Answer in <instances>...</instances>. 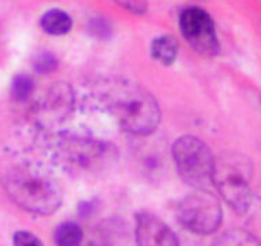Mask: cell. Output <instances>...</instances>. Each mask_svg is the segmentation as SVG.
Instances as JSON below:
<instances>
[{
	"label": "cell",
	"mask_w": 261,
	"mask_h": 246,
	"mask_svg": "<svg viewBox=\"0 0 261 246\" xmlns=\"http://www.w3.org/2000/svg\"><path fill=\"white\" fill-rule=\"evenodd\" d=\"M96 95L105 110L129 134H151L160 124L161 112L157 101L130 81H106Z\"/></svg>",
	"instance_id": "6da1fadb"
},
{
	"label": "cell",
	"mask_w": 261,
	"mask_h": 246,
	"mask_svg": "<svg viewBox=\"0 0 261 246\" xmlns=\"http://www.w3.org/2000/svg\"><path fill=\"white\" fill-rule=\"evenodd\" d=\"M3 186L10 200L35 215H53L62 204L58 180L41 165L23 164L6 175Z\"/></svg>",
	"instance_id": "7a4b0ae2"
},
{
	"label": "cell",
	"mask_w": 261,
	"mask_h": 246,
	"mask_svg": "<svg viewBox=\"0 0 261 246\" xmlns=\"http://www.w3.org/2000/svg\"><path fill=\"white\" fill-rule=\"evenodd\" d=\"M250 164L248 158L227 153L215 160L212 180L224 201L238 213H245L250 206Z\"/></svg>",
	"instance_id": "3957f363"
},
{
	"label": "cell",
	"mask_w": 261,
	"mask_h": 246,
	"mask_svg": "<svg viewBox=\"0 0 261 246\" xmlns=\"http://www.w3.org/2000/svg\"><path fill=\"white\" fill-rule=\"evenodd\" d=\"M55 156L72 175L86 176L99 172L112 158V149L88 136H65L58 142Z\"/></svg>",
	"instance_id": "277c9868"
},
{
	"label": "cell",
	"mask_w": 261,
	"mask_h": 246,
	"mask_svg": "<svg viewBox=\"0 0 261 246\" xmlns=\"http://www.w3.org/2000/svg\"><path fill=\"white\" fill-rule=\"evenodd\" d=\"M172 154L176 169L187 184L203 187L212 180L215 158L201 139L191 135L181 136L173 144Z\"/></svg>",
	"instance_id": "5b68a950"
},
{
	"label": "cell",
	"mask_w": 261,
	"mask_h": 246,
	"mask_svg": "<svg viewBox=\"0 0 261 246\" xmlns=\"http://www.w3.org/2000/svg\"><path fill=\"white\" fill-rule=\"evenodd\" d=\"M177 217L181 226L191 233L207 235L220 227L223 210L213 194L199 188L180 202Z\"/></svg>",
	"instance_id": "8992f818"
},
{
	"label": "cell",
	"mask_w": 261,
	"mask_h": 246,
	"mask_svg": "<svg viewBox=\"0 0 261 246\" xmlns=\"http://www.w3.org/2000/svg\"><path fill=\"white\" fill-rule=\"evenodd\" d=\"M181 35L191 47L203 55H216L220 50L215 22L209 14L198 7H189L179 19Z\"/></svg>",
	"instance_id": "52a82bcc"
},
{
	"label": "cell",
	"mask_w": 261,
	"mask_h": 246,
	"mask_svg": "<svg viewBox=\"0 0 261 246\" xmlns=\"http://www.w3.org/2000/svg\"><path fill=\"white\" fill-rule=\"evenodd\" d=\"M73 103L74 95L72 88L65 83H57L45 94L39 108V117L45 124L63 122L70 116Z\"/></svg>",
	"instance_id": "ba28073f"
},
{
	"label": "cell",
	"mask_w": 261,
	"mask_h": 246,
	"mask_svg": "<svg viewBox=\"0 0 261 246\" xmlns=\"http://www.w3.org/2000/svg\"><path fill=\"white\" fill-rule=\"evenodd\" d=\"M138 246H179V241L165 222L153 213H140L136 219Z\"/></svg>",
	"instance_id": "9c48e42d"
},
{
	"label": "cell",
	"mask_w": 261,
	"mask_h": 246,
	"mask_svg": "<svg viewBox=\"0 0 261 246\" xmlns=\"http://www.w3.org/2000/svg\"><path fill=\"white\" fill-rule=\"evenodd\" d=\"M150 51H151V57L157 62L168 66L176 61L177 51H179V43L175 37L169 36V35L158 36L151 41Z\"/></svg>",
	"instance_id": "30bf717a"
},
{
	"label": "cell",
	"mask_w": 261,
	"mask_h": 246,
	"mask_svg": "<svg viewBox=\"0 0 261 246\" xmlns=\"http://www.w3.org/2000/svg\"><path fill=\"white\" fill-rule=\"evenodd\" d=\"M72 25L73 22L70 15L58 9L47 11L40 19L41 29L47 32L48 35H54V36L66 35L72 29Z\"/></svg>",
	"instance_id": "8fae6325"
},
{
	"label": "cell",
	"mask_w": 261,
	"mask_h": 246,
	"mask_svg": "<svg viewBox=\"0 0 261 246\" xmlns=\"http://www.w3.org/2000/svg\"><path fill=\"white\" fill-rule=\"evenodd\" d=\"M54 238L57 246H80L84 234L79 224L65 222L55 230Z\"/></svg>",
	"instance_id": "7c38bea8"
},
{
	"label": "cell",
	"mask_w": 261,
	"mask_h": 246,
	"mask_svg": "<svg viewBox=\"0 0 261 246\" xmlns=\"http://www.w3.org/2000/svg\"><path fill=\"white\" fill-rule=\"evenodd\" d=\"M215 246H261V242L245 230H230L215 242Z\"/></svg>",
	"instance_id": "4fadbf2b"
},
{
	"label": "cell",
	"mask_w": 261,
	"mask_h": 246,
	"mask_svg": "<svg viewBox=\"0 0 261 246\" xmlns=\"http://www.w3.org/2000/svg\"><path fill=\"white\" fill-rule=\"evenodd\" d=\"M35 90V83L32 77L28 75H18L13 79L11 83V96L17 102H23L27 101Z\"/></svg>",
	"instance_id": "5bb4252c"
},
{
	"label": "cell",
	"mask_w": 261,
	"mask_h": 246,
	"mask_svg": "<svg viewBox=\"0 0 261 246\" xmlns=\"http://www.w3.org/2000/svg\"><path fill=\"white\" fill-rule=\"evenodd\" d=\"M57 65H58V61L55 58V55L51 54V53H47V51L39 53L33 59L35 70L39 73H43V75L54 72L57 69Z\"/></svg>",
	"instance_id": "9a60e30c"
},
{
	"label": "cell",
	"mask_w": 261,
	"mask_h": 246,
	"mask_svg": "<svg viewBox=\"0 0 261 246\" xmlns=\"http://www.w3.org/2000/svg\"><path fill=\"white\" fill-rule=\"evenodd\" d=\"M14 246H43L41 241L29 231H18L14 234Z\"/></svg>",
	"instance_id": "2e32d148"
}]
</instances>
